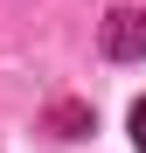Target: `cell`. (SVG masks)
<instances>
[{"mask_svg": "<svg viewBox=\"0 0 146 153\" xmlns=\"http://www.w3.org/2000/svg\"><path fill=\"white\" fill-rule=\"evenodd\" d=\"M104 56L111 63H146V14L139 7H111L104 14Z\"/></svg>", "mask_w": 146, "mask_h": 153, "instance_id": "cell-1", "label": "cell"}, {"mask_svg": "<svg viewBox=\"0 0 146 153\" xmlns=\"http://www.w3.org/2000/svg\"><path fill=\"white\" fill-rule=\"evenodd\" d=\"M132 146L146 153V97H139V105H132Z\"/></svg>", "mask_w": 146, "mask_h": 153, "instance_id": "cell-2", "label": "cell"}]
</instances>
